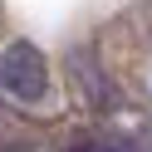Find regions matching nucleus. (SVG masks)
Returning <instances> with one entry per match:
<instances>
[{"mask_svg":"<svg viewBox=\"0 0 152 152\" xmlns=\"http://www.w3.org/2000/svg\"><path fill=\"white\" fill-rule=\"evenodd\" d=\"M0 88L10 93L15 103L44 98V88H49V64H44V54L34 49L30 39H15V44L0 49Z\"/></svg>","mask_w":152,"mask_h":152,"instance_id":"f257e3e1","label":"nucleus"},{"mask_svg":"<svg viewBox=\"0 0 152 152\" xmlns=\"http://www.w3.org/2000/svg\"><path fill=\"white\" fill-rule=\"evenodd\" d=\"M147 39H152V30H147Z\"/></svg>","mask_w":152,"mask_h":152,"instance_id":"7ed1b4c3","label":"nucleus"},{"mask_svg":"<svg viewBox=\"0 0 152 152\" xmlns=\"http://www.w3.org/2000/svg\"><path fill=\"white\" fill-rule=\"evenodd\" d=\"M0 152H30V147H0Z\"/></svg>","mask_w":152,"mask_h":152,"instance_id":"f03ea898","label":"nucleus"}]
</instances>
